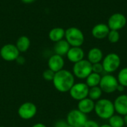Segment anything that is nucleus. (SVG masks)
Returning <instances> with one entry per match:
<instances>
[{
  "label": "nucleus",
  "instance_id": "f257e3e1",
  "mask_svg": "<svg viewBox=\"0 0 127 127\" xmlns=\"http://www.w3.org/2000/svg\"><path fill=\"white\" fill-rule=\"evenodd\" d=\"M54 88L60 92L65 93L70 91L75 83L74 76L68 70L63 69L55 73L52 80Z\"/></svg>",
  "mask_w": 127,
  "mask_h": 127
},
{
  "label": "nucleus",
  "instance_id": "f03ea898",
  "mask_svg": "<svg viewBox=\"0 0 127 127\" xmlns=\"http://www.w3.org/2000/svg\"><path fill=\"white\" fill-rule=\"evenodd\" d=\"M94 111L96 115L103 120H109L115 113L113 102L106 98H100L97 100Z\"/></svg>",
  "mask_w": 127,
  "mask_h": 127
},
{
  "label": "nucleus",
  "instance_id": "7ed1b4c3",
  "mask_svg": "<svg viewBox=\"0 0 127 127\" xmlns=\"http://www.w3.org/2000/svg\"><path fill=\"white\" fill-rule=\"evenodd\" d=\"M65 37V40L71 47H80L85 40L83 33L76 27H71L66 29Z\"/></svg>",
  "mask_w": 127,
  "mask_h": 127
},
{
  "label": "nucleus",
  "instance_id": "20e7f679",
  "mask_svg": "<svg viewBox=\"0 0 127 127\" xmlns=\"http://www.w3.org/2000/svg\"><path fill=\"white\" fill-rule=\"evenodd\" d=\"M121 63V57L116 53L108 54L103 57L102 60L103 70L107 74H112L115 72L120 68Z\"/></svg>",
  "mask_w": 127,
  "mask_h": 127
},
{
  "label": "nucleus",
  "instance_id": "39448f33",
  "mask_svg": "<svg viewBox=\"0 0 127 127\" xmlns=\"http://www.w3.org/2000/svg\"><path fill=\"white\" fill-rule=\"evenodd\" d=\"M92 72V64L88 60H82L74 64L73 74L78 79L84 80Z\"/></svg>",
  "mask_w": 127,
  "mask_h": 127
},
{
  "label": "nucleus",
  "instance_id": "423d86ee",
  "mask_svg": "<svg viewBox=\"0 0 127 127\" xmlns=\"http://www.w3.org/2000/svg\"><path fill=\"white\" fill-rule=\"evenodd\" d=\"M118 85L119 83L116 77L112 74H106L101 77L99 86L103 92L106 94H112L117 91Z\"/></svg>",
  "mask_w": 127,
  "mask_h": 127
},
{
  "label": "nucleus",
  "instance_id": "0eeeda50",
  "mask_svg": "<svg viewBox=\"0 0 127 127\" xmlns=\"http://www.w3.org/2000/svg\"><path fill=\"white\" fill-rule=\"evenodd\" d=\"M87 121L86 115L81 112L77 109L71 110L66 117V122L69 126L73 127H84Z\"/></svg>",
  "mask_w": 127,
  "mask_h": 127
},
{
  "label": "nucleus",
  "instance_id": "6e6552de",
  "mask_svg": "<svg viewBox=\"0 0 127 127\" xmlns=\"http://www.w3.org/2000/svg\"><path fill=\"white\" fill-rule=\"evenodd\" d=\"M89 87L86 83H74L68 92L72 99L80 101L83 99L88 97Z\"/></svg>",
  "mask_w": 127,
  "mask_h": 127
},
{
  "label": "nucleus",
  "instance_id": "1a4fd4ad",
  "mask_svg": "<svg viewBox=\"0 0 127 127\" xmlns=\"http://www.w3.org/2000/svg\"><path fill=\"white\" fill-rule=\"evenodd\" d=\"M19 53L16 46L13 44H6L3 45L0 50L1 57L8 62L16 60L19 57Z\"/></svg>",
  "mask_w": 127,
  "mask_h": 127
},
{
  "label": "nucleus",
  "instance_id": "9d476101",
  "mask_svg": "<svg viewBox=\"0 0 127 127\" xmlns=\"http://www.w3.org/2000/svg\"><path fill=\"white\" fill-rule=\"evenodd\" d=\"M37 112L36 105L31 102H25L22 103L19 109L18 115L23 120H30L33 118Z\"/></svg>",
  "mask_w": 127,
  "mask_h": 127
},
{
  "label": "nucleus",
  "instance_id": "9b49d317",
  "mask_svg": "<svg viewBox=\"0 0 127 127\" xmlns=\"http://www.w3.org/2000/svg\"><path fill=\"white\" fill-rule=\"evenodd\" d=\"M127 22V18L124 14L121 13H115L109 18L107 25L110 30L119 31L125 27Z\"/></svg>",
  "mask_w": 127,
  "mask_h": 127
},
{
  "label": "nucleus",
  "instance_id": "f8f14e48",
  "mask_svg": "<svg viewBox=\"0 0 127 127\" xmlns=\"http://www.w3.org/2000/svg\"><path fill=\"white\" fill-rule=\"evenodd\" d=\"M113 103L115 111L118 115H120L123 117L127 115V95H120L115 98Z\"/></svg>",
  "mask_w": 127,
  "mask_h": 127
},
{
  "label": "nucleus",
  "instance_id": "ddd939ff",
  "mask_svg": "<svg viewBox=\"0 0 127 127\" xmlns=\"http://www.w3.org/2000/svg\"><path fill=\"white\" fill-rule=\"evenodd\" d=\"M64 65H65V61L63 57L62 56L55 54L52 55L48 61V68L52 70L55 73L60 70H63Z\"/></svg>",
  "mask_w": 127,
  "mask_h": 127
},
{
  "label": "nucleus",
  "instance_id": "4468645a",
  "mask_svg": "<svg viewBox=\"0 0 127 127\" xmlns=\"http://www.w3.org/2000/svg\"><path fill=\"white\" fill-rule=\"evenodd\" d=\"M109 28L107 25L104 23H99L95 25L92 30V36L97 39H103L107 37L109 33Z\"/></svg>",
  "mask_w": 127,
  "mask_h": 127
},
{
  "label": "nucleus",
  "instance_id": "2eb2a0df",
  "mask_svg": "<svg viewBox=\"0 0 127 127\" xmlns=\"http://www.w3.org/2000/svg\"><path fill=\"white\" fill-rule=\"evenodd\" d=\"M66 56L68 60L74 64L84 59L85 53L80 47H71Z\"/></svg>",
  "mask_w": 127,
  "mask_h": 127
},
{
  "label": "nucleus",
  "instance_id": "dca6fc26",
  "mask_svg": "<svg viewBox=\"0 0 127 127\" xmlns=\"http://www.w3.org/2000/svg\"><path fill=\"white\" fill-rule=\"evenodd\" d=\"M95 102L94 100H92L89 97H86L78 101L77 109L80 110L81 112L84 113L85 115L90 114L95 109Z\"/></svg>",
  "mask_w": 127,
  "mask_h": 127
},
{
  "label": "nucleus",
  "instance_id": "f3484780",
  "mask_svg": "<svg viewBox=\"0 0 127 127\" xmlns=\"http://www.w3.org/2000/svg\"><path fill=\"white\" fill-rule=\"evenodd\" d=\"M87 58L92 64L100 63L103 59V51L99 48H92L89 51Z\"/></svg>",
  "mask_w": 127,
  "mask_h": 127
},
{
  "label": "nucleus",
  "instance_id": "a211bd4d",
  "mask_svg": "<svg viewBox=\"0 0 127 127\" xmlns=\"http://www.w3.org/2000/svg\"><path fill=\"white\" fill-rule=\"evenodd\" d=\"M71 45L65 39H61L57 42H55L54 46V51L55 54H58L60 56H65L67 54L69 51Z\"/></svg>",
  "mask_w": 127,
  "mask_h": 127
},
{
  "label": "nucleus",
  "instance_id": "6ab92c4d",
  "mask_svg": "<svg viewBox=\"0 0 127 127\" xmlns=\"http://www.w3.org/2000/svg\"><path fill=\"white\" fill-rule=\"evenodd\" d=\"M65 31L63 28H54L50 31L48 36L52 42H57L61 39H63V37L65 36Z\"/></svg>",
  "mask_w": 127,
  "mask_h": 127
},
{
  "label": "nucleus",
  "instance_id": "aec40b11",
  "mask_svg": "<svg viewBox=\"0 0 127 127\" xmlns=\"http://www.w3.org/2000/svg\"><path fill=\"white\" fill-rule=\"evenodd\" d=\"M15 45L16 46L19 52H25L30 48L31 45L30 39L26 36H22L18 38Z\"/></svg>",
  "mask_w": 127,
  "mask_h": 127
},
{
  "label": "nucleus",
  "instance_id": "412c9836",
  "mask_svg": "<svg viewBox=\"0 0 127 127\" xmlns=\"http://www.w3.org/2000/svg\"><path fill=\"white\" fill-rule=\"evenodd\" d=\"M101 80V75L99 74H96L94 72H92L86 79V85L89 87H95V86H98L100 84Z\"/></svg>",
  "mask_w": 127,
  "mask_h": 127
},
{
  "label": "nucleus",
  "instance_id": "4be33fe9",
  "mask_svg": "<svg viewBox=\"0 0 127 127\" xmlns=\"http://www.w3.org/2000/svg\"><path fill=\"white\" fill-rule=\"evenodd\" d=\"M109 124L112 127H124L125 126L124 117L115 114L109 119Z\"/></svg>",
  "mask_w": 127,
  "mask_h": 127
},
{
  "label": "nucleus",
  "instance_id": "5701e85b",
  "mask_svg": "<svg viewBox=\"0 0 127 127\" xmlns=\"http://www.w3.org/2000/svg\"><path fill=\"white\" fill-rule=\"evenodd\" d=\"M103 93V91L101 90V89L100 88L99 86L92 87V88H89L88 97H89L90 99H92L94 101H97V100H100L101 98Z\"/></svg>",
  "mask_w": 127,
  "mask_h": 127
},
{
  "label": "nucleus",
  "instance_id": "b1692460",
  "mask_svg": "<svg viewBox=\"0 0 127 127\" xmlns=\"http://www.w3.org/2000/svg\"><path fill=\"white\" fill-rule=\"evenodd\" d=\"M117 79L118 83L125 88L127 87V67H124L120 70L118 74Z\"/></svg>",
  "mask_w": 127,
  "mask_h": 127
},
{
  "label": "nucleus",
  "instance_id": "393cba45",
  "mask_svg": "<svg viewBox=\"0 0 127 127\" xmlns=\"http://www.w3.org/2000/svg\"><path fill=\"white\" fill-rule=\"evenodd\" d=\"M107 38H108V40L111 43H116L120 39V33L118 32V31L110 30L109 33L107 36Z\"/></svg>",
  "mask_w": 127,
  "mask_h": 127
},
{
  "label": "nucleus",
  "instance_id": "a878e982",
  "mask_svg": "<svg viewBox=\"0 0 127 127\" xmlns=\"http://www.w3.org/2000/svg\"><path fill=\"white\" fill-rule=\"evenodd\" d=\"M54 74H55V72H54L52 70L48 68L43 71L42 77L46 81H52L54 77Z\"/></svg>",
  "mask_w": 127,
  "mask_h": 127
},
{
  "label": "nucleus",
  "instance_id": "bb28decb",
  "mask_svg": "<svg viewBox=\"0 0 127 127\" xmlns=\"http://www.w3.org/2000/svg\"><path fill=\"white\" fill-rule=\"evenodd\" d=\"M103 71H104V70H103L102 63H97L92 64V72L100 74Z\"/></svg>",
  "mask_w": 127,
  "mask_h": 127
},
{
  "label": "nucleus",
  "instance_id": "cd10ccee",
  "mask_svg": "<svg viewBox=\"0 0 127 127\" xmlns=\"http://www.w3.org/2000/svg\"><path fill=\"white\" fill-rule=\"evenodd\" d=\"M84 127H100L98 123L93 120H88L86 123L85 124Z\"/></svg>",
  "mask_w": 127,
  "mask_h": 127
},
{
  "label": "nucleus",
  "instance_id": "c85d7f7f",
  "mask_svg": "<svg viewBox=\"0 0 127 127\" xmlns=\"http://www.w3.org/2000/svg\"><path fill=\"white\" fill-rule=\"evenodd\" d=\"M68 123L66 122V121L64 120H60L58 121H57L54 124V127H66L68 126Z\"/></svg>",
  "mask_w": 127,
  "mask_h": 127
},
{
  "label": "nucleus",
  "instance_id": "c756f323",
  "mask_svg": "<svg viewBox=\"0 0 127 127\" xmlns=\"http://www.w3.org/2000/svg\"><path fill=\"white\" fill-rule=\"evenodd\" d=\"M124 89H125V87L124 86H121V85H118V88H117V91L118 92H124Z\"/></svg>",
  "mask_w": 127,
  "mask_h": 127
},
{
  "label": "nucleus",
  "instance_id": "7c9ffc66",
  "mask_svg": "<svg viewBox=\"0 0 127 127\" xmlns=\"http://www.w3.org/2000/svg\"><path fill=\"white\" fill-rule=\"evenodd\" d=\"M32 127H47L45 124H41V123H38V124H34L33 126Z\"/></svg>",
  "mask_w": 127,
  "mask_h": 127
},
{
  "label": "nucleus",
  "instance_id": "2f4dec72",
  "mask_svg": "<svg viewBox=\"0 0 127 127\" xmlns=\"http://www.w3.org/2000/svg\"><path fill=\"white\" fill-rule=\"evenodd\" d=\"M22 2H24V3H25V4H30V3H32V2H33L35 0H21Z\"/></svg>",
  "mask_w": 127,
  "mask_h": 127
},
{
  "label": "nucleus",
  "instance_id": "473e14b6",
  "mask_svg": "<svg viewBox=\"0 0 127 127\" xmlns=\"http://www.w3.org/2000/svg\"><path fill=\"white\" fill-rule=\"evenodd\" d=\"M124 124H125V125L127 126V115L124 116Z\"/></svg>",
  "mask_w": 127,
  "mask_h": 127
},
{
  "label": "nucleus",
  "instance_id": "72a5a7b5",
  "mask_svg": "<svg viewBox=\"0 0 127 127\" xmlns=\"http://www.w3.org/2000/svg\"><path fill=\"white\" fill-rule=\"evenodd\" d=\"M100 127H112L109 124H103V125H101V126H100Z\"/></svg>",
  "mask_w": 127,
  "mask_h": 127
},
{
  "label": "nucleus",
  "instance_id": "f704fd0d",
  "mask_svg": "<svg viewBox=\"0 0 127 127\" xmlns=\"http://www.w3.org/2000/svg\"><path fill=\"white\" fill-rule=\"evenodd\" d=\"M66 127H71V126H69V125H68V126H67Z\"/></svg>",
  "mask_w": 127,
  "mask_h": 127
},
{
  "label": "nucleus",
  "instance_id": "c9c22d12",
  "mask_svg": "<svg viewBox=\"0 0 127 127\" xmlns=\"http://www.w3.org/2000/svg\"></svg>",
  "mask_w": 127,
  "mask_h": 127
}]
</instances>
